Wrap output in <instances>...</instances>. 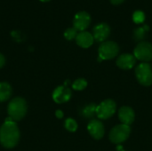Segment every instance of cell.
<instances>
[{"label":"cell","instance_id":"cell-1","mask_svg":"<svg viewBox=\"0 0 152 151\" xmlns=\"http://www.w3.org/2000/svg\"><path fill=\"white\" fill-rule=\"evenodd\" d=\"M20 140V131L17 124L11 118L5 119L0 127V143L5 149L14 148Z\"/></svg>","mask_w":152,"mask_h":151},{"label":"cell","instance_id":"cell-2","mask_svg":"<svg viewBox=\"0 0 152 151\" xmlns=\"http://www.w3.org/2000/svg\"><path fill=\"white\" fill-rule=\"evenodd\" d=\"M28 110L27 102L23 98L16 97L13 98L8 104L7 107V113L9 117H11L13 121H20L21 120Z\"/></svg>","mask_w":152,"mask_h":151},{"label":"cell","instance_id":"cell-3","mask_svg":"<svg viewBox=\"0 0 152 151\" xmlns=\"http://www.w3.org/2000/svg\"><path fill=\"white\" fill-rule=\"evenodd\" d=\"M135 75L141 85L149 86L152 84V70L150 64L146 62L139 64L136 67Z\"/></svg>","mask_w":152,"mask_h":151},{"label":"cell","instance_id":"cell-4","mask_svg":"<svg viewBox=\"0 0 152 151\" xmlns=\"http://www.w3.org/2000/svg\"><path fill=\"white\" fill-rule=\"evenodd\" d=\"M98 52L99 57L102 60H110L115 58L118 55L119 52V47L113 41H106L100 45Z\"/></svg>","mask_w":152,"mask_h":151},{"label":"cell","instance_id":"cell-5","mask_svg":"<svg viewBox=\"0 0 152 151\" xmlns=\"http://www.w3.org/2000/svg\"><path fill=\"white\" fill-rule=\"evenodd\" d=\"M131 133V129L129 125H118L115 126L110 133V140L113 143H121L127 140Z\"/></svg>","mask_w":152,"mask_h":151},{"label":"cell","instance_id":"cell-6","mask_svg":"<svg viewBox=\"0 0 152 151\" xmlns=\"http://www.w3.org/2000/svg\"><path fill=\"white\" fill-rule=\"evenodd\" d=\"M116 112V103L112 100H106L96 108V115L101 119H108Z\"/></svg>","mask_w":152,"mask_h":151},{"label":"cell","instance_id":"cell-7","mask_svg":"<svg viewBox=\"0 0 152 151\" xmlns=\"http://www.w3.org/2000/svg\"><path fill=\"white\" fill-rule=\"evenodd\" d=\"M134 54L135 59L144 62L150 61L152 60V44L145 41L139 43L134 51Z\"/></svg>","mask_w":152,"mask_h":151},{"label":"cell","instance_id":"cell-8","mask_svg":"<svg viewBox=\"0 0 152 151\" xmlns=\"http://www.w3.org/2000/svg\"><path fill=\"white\" fill-rule=\"evenodd\" d=\"M91 22V16L88 12H85V11H81L78 12L73 20V26L77 30L84 31L89 25Z\"/></svg>","mask_w":152,"mask_h":151},{"label":"cell","instance_id":"cell-9","mask_svg":"<svg viewBox=\"0 0 152 151\" xmlns=\"http://www.w3.org/2000/svg\"><path fill=\"white\" fill-rule=\"evenodd\" d=\"M71 98V91L65 85L58 86L53 93V100L56 103H64L69 101Z\"/></svg>","mask_w":152,"mask_h":151},{"label":"cell","instance_id":"cell-10","mask_svg":"<svg viewBox=\"0 0 152 151\" xmlns=\"http://www.w3.org/2000/svg\"><path fill=\"white\" fill-rule=\"evenodd\" d=\"M110 28L107 23H99L94 28V38L98 42H103L108 38Z\"/></svg>","mask_w":152,"mask_h":151},{"label":"cell","instance_id":"cell-11","mask_svg":"<svg viewBox=\"0 0 152 151\" xmlns=\"http://www.w3.org/2000/svg\"><path fill=\"white\" fill-rule=\"evenodd\" d=\"M87 130L90 135L95 140H100L104 135V126L102 123L98 120L91 121L87 125Z\"/></svg>","mask_w":152,"mask_h":151},{"label":"cell","instance_id":"cell-12","mask_svg":"<svg viewBox=\"0 0 152 151\" xmlns=\"http://www.w3.org/2000/svg\"><path fill=\"white\" fill-rule=\"evenodd\" d=\"M94 36L86 31H81L76 37L77 44L82 48H88L94 44Z\"/></svg>","mask_w":152,"mask_h":151},{"label":"cell","instance_id":"cell-13","mask_svg":"<svg viewBox=\"0 0 152 151\" xmlns=\"http://www.w3.org/2000/svg\"><path fill=\"white\" fill-rule=\"evenodd\" d=\"M135 64V57L129 53L122 54L117 60V65L122 69H130Z\"/></svg>","mask_w":152,"mask_h":151},{"label":"cell","instance_id":"cell-14","mask_svg":"<svg viewBox=\"0 0 152 151\" xmlns=\"http://www.w3.org/2000/svg\"><path fill=\"white\" fill-rule=\"evenodd\" d=\"M118 117L124 125H129L134 120V112L131 108L125 106L118 110Z\"/></svg>","mask_w":152,"mask_h":151},{"label":"cell","instance_id":"cell-15","mask_svg":"<svg viewBox=\"0 0 152 151\" xmlns=\"http://www.w3.org/2000/svg\"><path fill=\"white\" fill-rule=\"evenodd\" d=\"M12 87L8 83L1 82L0 83V101H7L12 95Z\"/></svg>","mask_w":152,"mask_h":151},{"label":"cell","instance_id":"cell-16","mask_svg":"<svg viewBox=\"0 0 152 151\" xmlns=\"http://www.w3.org/2000/svg\"><path fill=\"white\" fill-rule=\"evenodd\" d=\"M96 108H97V106L95 104H89V105L86 106L81 111L82 116L86 118H90V117H94V113H96Z\"/></svg>","mask_w":152,"mask_h":151},{"label":"cell","instance_id":"cell-17","mask_svg":"<svg viewBox=\"0 0 152 151\" xmlns=\"http://www.w3.org/2000/svg\"><path fill=\"white\" fill-rule=\"evenodd\" d=\"M149 30V27L147 25H145L143 28H138L134 30V36L135 40H142L145 36L146 31Z\"/></svg>","mask_w":152,"mask_h":151},{"label":"cell","instance_id":"cell-18","mask_svg":"<svg viewBox=\"0 0 152 151\" xmlns=\"http://www.w3.org/2000/svg\"><path fill=\"white\" fill-rule=\"evenodd\" d=\"M87 85V82L84 78H78L72 84V88L77 91L84 90Z\"/></svg>","mask_w":152,"mask_h":151},{"label":"cell","instance_id":"cell-19","mask_svg":"<svg viewBox=\"0 0 152 151\" xmlns=\"http://www.w3.org/2000/svg\"><path fill=\"white\" fill-rule=\"evenodd\" d=\"M65 128L69 132H76L77 129V124L74 119L68 118L65 121Z\"/></svg>","mask_w":152,"mask_h":151},{"label":"cell","instance_id":"cell-20","mask_svg":"<svg viewBox=\"0 0 152 151\" xmlns=\"http://www.w3.org/2000/svg\"><path fill=\"white\" fill-rule=\"evenodd\" d=\"M77 36V30L74 27L67 28L64 32V36L67 40H72L76 38Z\"/></svg>","mask_w":152,"mask_h":151},{"label":"cell","instance_id":"cell-21","mask_svg":"<svg viewBox=\"0 0 152 151\" xmlns=\"http://www.w3.org/2000/svg\"><path fill=\"white\" fill-rule=\"evenodd\" d=\"M145 20V14L142 11H135L133 14V20L139 24V23H142Z\"/></svg>","mask_w":152,"mask_h":151},{"label":"cell","instance_id":"cell-22","mask_svg":"<svg viewBox=\"0 0 152 151\" xmlns=\"http://www.w3.org/2000/svg\"><path fill=\"white\" fill-rule=\"evenodd\" d=\"M4 63H5V58L2 53H0V69L4 67Z\"/></svg>","mask_w":152,"mask_h":151},{"label":"cell","instance_id":"cell-23","mask_svg":"<svg viewBox=\"0 0 152 151\" xmlns=\"http://www.w3.org/2000/svg\"><path fill=\"white\" fill-rule=\"evenodd\" d=\"M55 116H56V117H58V118H62V117H63V112H62L61 110L58 109V110L55 111Z\"/></svg>","mask_w":152,"mask_h":151},{"label":"cell","instance_id":"cell-24","mask_svg":"<svg viewBox=\"0 0 152 151\" xmlns=\"http://www.w3.org/2000/svg\"><path fill=\"white\" fill-rule=\"evenodd\" d=\"M124 1H125V0H110L111 4H116V5H118V4H122V3H123Z\"/></svg>","mask_w":152,"mask_h":151},{"label":"cell","instance_id":"cell-25","mask_svg":"<svg viewBox=\"0 0 152 151\" xmlns=\"http://www.w3.org/2000/svg\"><path fill=\"white\" fill-rule=\"evenodd\" d=\"M41 2H49V1H51V0H40Z\"/></svg>","mask_w":152,"mask_h":151}]
</instances>
